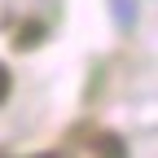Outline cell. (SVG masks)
Returning a JSON list of instances; mask_svg holds the SVG:
<instances>
[{"mask_svg":"<svg viewBox=\"0 0 158 158\" xmlns=\"http://www.w3.org/2000/svg\"><path fill=\"white\" fill-rule=\"evenodd\" d=\"M92 149H101V154H110V158L127 154V149H123V141H118L114 132H97V136H92Z\"/></svg>","mask_w":158,"mask_h":158,"instance_id":"cell-1","label":"cell"},{"mask_svg":"<svg viewBox=\"0 0 158 158\" xmlns=\"http://www.w3.org/2000/svg\"><path fill=\"white\" fill-rule=\"evenodd\" d=\"M40 35H44V27H35V22H31V27H22V31H18V40H13V48H22V53H27V48H35V44H40Z\"/></svg>","mask_w":158,"mask_h":158,"instance_id":"cell-2","label":"cell"},{"mask_svg":"<svg viewBox=\"0 0 158 158\" xmlns=\"http://www.w3.org/2000/svg\"><path fill=\"white\" fill-rule=\"evenodd\" d=\"M5 97H9V66L0 62V101H5Z\"/></svg>","mask_w":158,"mask_h":158,"instance_id":"cell-3","label":"cell"}]
</instances>
